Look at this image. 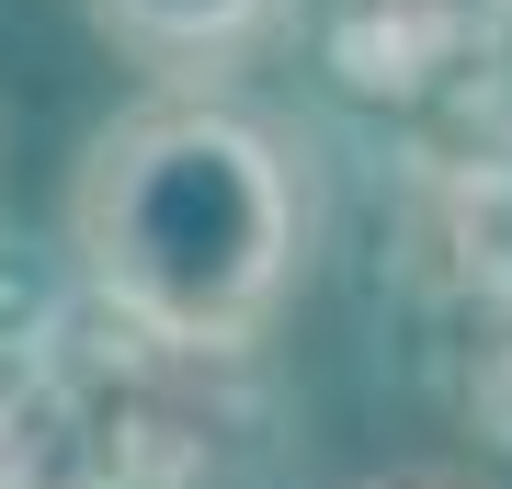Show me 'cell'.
I'll list each match as a JSON object with an SVG mask.
<instances>
[{
    "label": "cell",
    "mask_w": 512,
    "mask_h": 489,
    "mask_svg": "<svg viewBox=\"0 0 512 489\" xmlns=\"http://www.w3.org/2000/svg\"><path fill=\"white\" fill-rule=\"evenodd\" d=\"M262 421L251 353L57 296L0 342V489H194Z\"/></svg>",
    "instance_id": "cell-2"
},
{
    "label": "cell",
    "mask_w": 512,
    "mask_h": 489,
    "mask_svg": "<svg viewBox=\"0 0 512 489\" xmlns=\"http://www.w3.org/2000/svg\"><path fill=\"white\" fill-rule=\"evenodd\" d=\"M387 489H444V478H387Z\"/></svg>",
    "instance_id": "cell-6"
},
{
    "label": "cell",
    "mask_w": 512,
    "mask_h": 489,
    "mask_svg": "<svg viewBox=\"0 0 512 489\" xmlns=\"http://www.w3.org/2000/svg\"><path fill=\"white\" fill-rule=\"evenodd\" d=\"M433 251L467 308L512 319V114H490L433 160Z\"/></svg>",
    "instance_id": "cell-4"
},
{
    "label": "cell",
    "mask_w": 512,
    "mask_h": 489,
    "mask_svg": "<svg viewBox=\"0 0 512 489\" xmlns=\"http://www.w3.org/2000/svg\"><path fill=\"white\" fill-rule=\"evenodd\" d=\"M69 262L80 296H103L114 319L251 353L308 262V171L262 114L217 91H148L92 126L69 171Z\"/></svg>",
    "instance_id": "cell-1"
},
{
    "label": "cell",
    "mask_w": 512,
    "mask_h": 489,
    "mask_svg": "<svg viewBox=\"0 0 512 489\" xmlns=\"http://www.w3.org/2000/svg\"><path fill=\"white\" fill-rule=\"evenodd\" d=\"M512 57V0H319V69L365 103H444Z\"/></svg>",
    "instance_id": "cell-3"
},
{
    "label": "cell",
    "mask_w": 512,
    "mask_h": 489,
    "mask_svg": "<svg viewBox=\"0 0 512 489\" xmlns=\"http://www.w3.org/2000/svg\"><path fill=\"white\" fill-rule=\"evenodd\" d=\"M80 12H92L103 46H126V57H148L171 80H205L228 57H251L296 0H80Z\"/></svg>",
    "instance_id": "cell-5"
}]
</instances>
